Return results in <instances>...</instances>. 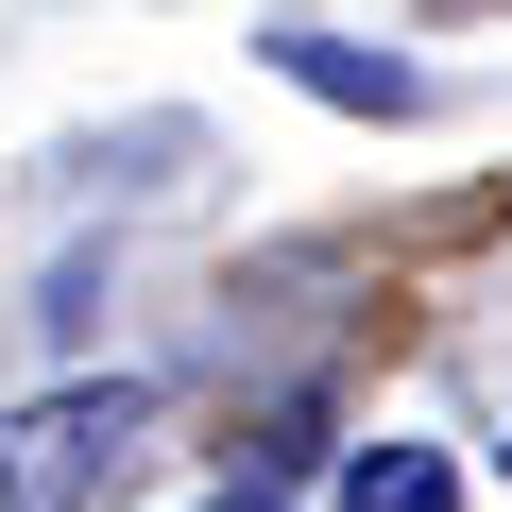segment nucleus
I'll return each mask as SVG.
<instances>
[{"mask_svg":"<svg viewBox=\"0 0 512 512\" xmlns=\"http://www.w3.org/2000/svg\"><path fill=\"white\" fill-rule=\"evenodd\" d=\"M342 512H461V461L444 444H359L342 461Z\"/></svg>","mask_w":512,"mask_h":512,"instance_id":"3","label":"nucleus"},{"mask_svg":"<svg viewBox=\"0 0 512 512\" xmlns=\"http://www.w3.org/2000/svg\"><path fill=\"white\" fill-rule=\"evenodd\" d=\"M274 69H291L308 103H342V120H427V69H410V52H359V35H308V18L274 35Z\"/></svg>","mask_w":512,"mask_h":512,"instance_id":"2","label":"nucleus"},{"mask_svg":"<svg viewBox=\"0 0 512 512\" xmlns=\"http://www.w3.org/2000/svg\"><path fill=\"white\" fill-rule=\"evenodd\" d=\"M137 427H154L137 376H69V393H35V410H0V512H86V495L137 461Z\"/></svg>","mask_w":512,"mask_h":512,"instance_id":"1","label":"nucleus"},{"mask_svg":"<svg viewBox=\"0 0 512 512\" xmlns=\"http://www.w3.org/2000/svg\"><path fill=\"white\" fill-rule=\"evenodd\" d=\"M205 512H274V495H205Z\"/></svg>","mask_w":512,"mask_h":512,"instance_id":"4","label":"nucleus"}]
</instances>
